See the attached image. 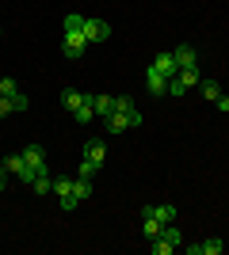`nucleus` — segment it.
<instances>
[{"mask_svg":"<svg viewBox=\"0 0 229 255\" xmlns=\"http://www.w3.org/2000/svg\"><path fill=\"white\" fill-rule=\"evenodd\" d=\"M180 84L184 88H199V80H203V76H199V65H187V69H180Z\"/></svg>","mask_w":229,"mask_h":255,"instance_id":"14","label":"nucleus"},{"mask_svg":"<svg viewBox=\"0 0 229 255\" xmlns=\"http://www.w3.org/2000/svg\"><path fill=\"white\" fill-rule=\"evenodd\" d=\"M99 168H103V164H96V160H88V156H84V160H80V179H92Z\"/></svg>","mask_w":229,"mask_h":255,"instance_id":"21","label":"nucleus"},{"mask_svg":"<svg viewBox=\"0 0 229 255\" xmlns=\"http://www.w3.org/2000/svg\"><path fill=\"white\" fill-rule=\"evenodd\" d=\"M145 84H149V92H153V96H168V76H164V73H157L153 65H149V73H145Z\"/></svg>","mask_w":229,"mask_h":255,"instance_id":"5","label":"nucleus"},{"mask_svg":"<svg viewBox=\"0 0 229 255\" xmlns=\"http://www.w3.org/2000/svg\"><path fill=\"white\" fill-rule=\"evenodd\" d=\"M214 103H218V111H226V115H229V99H226V96H218Z\"/></svg>","mask_w":229,"mask_h":255,"instance_id":"29","label":"nucleus"},{"mask_svg":"<svg viewBox=\"0 0 229 255\" xmlns=\"http://www.w3.org/2000/svg\"><path fill=\"white\" fill-rule=\"evenodd\" d=\"M31 191L34 194H50V191H54V175H50V168H38V171H34Z\"/></svg>","mask_w":229,"mask_h":255,"instance_id":"6","label":"nucleus"},{"mask_svg":"<svg viewBox=\"0 0 229 255\" xmlns=\"http://www.w3.org/2000/svg\"><path fill=\"white\" fill-rule=\"evenodd\" d=\"M73 118H76V122H92V118H96V107H92V92H84V103L73 111Z\"/></svg>","mask_w":229,"mask_h":255,"instance_id":"13","label":"nucleus"},{"mask_svg":"<svg viewBox=\"0 0 229 255\" xmlns=\"http://www.w3.org/2000/svg\"><path fill=\"white\" fill-rule=\"evenodd\" d=\"M0 34H4V31H0Z\"/></svg>","mask_w":229,"mask_h":255,"instance_id":"30","label":"nucleus"},{"mask_svg":"<svg viewBox=\"0 0 229 255\" xmlns=\"http://www.w3.org/2000/svg\"><path fill=\"white\" fill-rule=\"evenodd\" d=\"M4 187H8V168L0 164V191H4Z\"/></svg>","mask_w":229,"mask_h":255,"instance_id":"28","label":"nucleus"},{"mask_svg":"<svg viewBox=\"0 0 229 255\" xmlns=\"http://www.w3.org/2000/svg\"><path fill=\"white\" fill-rule=\"evenodd\" d=\"M27 107H31V99L23 96V92H15V96H11V111H27Z\"/></svg>","mask_w":229,"mask_h":255,"instance_id":"25","label":"nucleus"},{"mask_svg":"<svg viewBox=\"0 0 229 255\" xmlns=\"http://www.w3.org/2000/svg\"><path fill=\"white\" fill-rule=\"evenodd\" d=\"M84 50H88L84 31H65V38H61V53H65V57H84Z\"/></svg>","mask_w":229,"mask_h":255,"instance_id":"2","label":"nucleus"},{"mask_svg":"<svg viewBox=\"0 0 229 255\" xmlns=\"http://www.w3.org/2000/svg\"><path fill=\"white\" fill-rule=\"evenodd\" d=\"M126 122H130V129H134V126H142V122H145V118H142V115H138V107H134V111H130V115H126Z\"/></svg>","mask_w":229,"mask_h":255,"instance_id":"26","label":"nucleus"},{"mask_svg":"<svg viewBox=\"0 0 229 255\" xmlns=\"http://www.w3.org/2000/svg\"><path fill=\"white\" fill-rule=\"evenodd\" d=\"M187 252H191V255H222L226 244H222V240H203V244H191Z\"/></svg>","mask_w":229,"mask_h":255,"instance_id":"9","label":"nucleus"},{"mask_svg":"<svg viewBox=\"0 0 229 255\" xmlns=\"http://www.w3.org/2000/svg\"><path fill=\"white\" fill-rule=\"evenodd\" d=\"M115 111H119V115H130V111H134V99L130 96H119V99H115Z\"/></svg>","mask_w":229,"mask_h":255,"instance_id":"24","label":"nucleus"},{"mask_svg":"<svg viewBox=\"0 0 229 255\" xmlns=\"http://www.w3.org/2000/svg\"><path fill=\"white\" fill-rule=\"evenodd\" d=\"M65 31H84V15H65Z\"/></svg>","mask_w":229,"mask_h":255,"instance_id":"23","label":"nucleus"},{"mask_svg":"<svg viewBox=\"0 0 229 255\" xmlns=\"http://www.w3.org/2000/svg\"><path fill=\"white\" fill-rule=\"evenodd\" d=\"M161 229H164V225L157 221L153 213H145V240H157V236H161Z\"/></svg>","mask_w":229,"mask_h":255,"instance_id":"19","label":"nucleus"},{"mask_svg":"<svg viewBox=\"0 0 229 255\" xmlns=\"http://www.w3.org/2000/svg\"><path fill=\"white\" fill-rule=\"evenodd\" d=\"M199 92H203V96H207V99H218V96H222L218 80H199Z\"/></svg>","mask_w":229,"mask_h":255,"instance_id":"20","label":"nucleus"},{"mask_svg":"<svg viewBox=\"0 0 229 255\" xmlns=\"http://www.w3.org/2000/svg\"><path fill=\"white\" fill-rule=\"evenodd\" d=\"M103 126H107V133H126V129H130V122H126V115L111 111V115L103 118Z\"/></svg>","mask_w":229,"mask_h":255,"instance_id":"10","label":"nucleus"},{"mask_svg":"<svg viewBox=\"0 0 229 255\" xmlns=\"http://www.w3.org/2000/svg\"><path fill=\"white\" fill-rule=\"evenodd\" d=\"M176 248H180V229H176V221H168L161 229V236L157 240H149V252L153 255H172Z\"/></svg>","mask_w":229,"mask_h":255,"instance_id":"1","label":"nucleus"},{"mask_svg":"<svg viewBox=\"0 0 229 255\" xmlns=\"http://www.w3.org/2000/svg\"><path fill=\"white\" fill-rule=\"evenodd\" d=\"M153 69L164 73V76H176V73H180V65H176L172 53H157V57H153Z\"/></svg>","mask_w":229,"mask_h":255,"instance_id":"8","label":"nucleus"},{"mask_svg":"<svg viewBox=\"0 0 229 255\" xmlns=\"http://www.w3.org/2000/svg\"><path fill=\"white\" fill-rule=\"evenodd\" d=\"M84 38H88V46H92V42H107L111 27L103 19H84Z\"/></svg>","mask_w":229,"mask_h":255,"instance_id":"4","label":"nucleus"},{"mask_svg":"<svg viewBox=\"0 0 229 255\" xmlns=\"http://www.w3.org/2000/svg\"><path fill=\"white\" fill-rule=\"evenodd\" d=\"M15 92H19V88H15V80H11V76H4V80H0V96H4V99H11Z\"/></svg>","mask_w":229,"mask_h":255,"instance_id":"22","label":"nucleus"},{"mask_svg":"<svg viewBox=\"0 0 229 255\" xmlns=\"http://www.w3.org/2000/svg\"><path fill=\"white\" fill-rule=\"evenodd\" d=\"M92 107H96L99 118H107L111 111H115V99H111V96H96V92H92Z\"/></svg>","mask_w":229,"mask_h":255,"instance_id":"17","label":"nucleus"},{"mask_svg":"<svg viewBox=\"0 0 229 255\" xmlns=\"http://www.w3.org/2000/svg\"><path fill=\"white\" fill-rule=\"evenodd\" d=\"M176 65H180V69H187V65H199V57H195V46H176Z\"/></svg>","mask_w":229,"mask_h":255,"instance_id":"12","label":"nucleus"},{"mask_svg":"<svg viewBox=\"0 0 229 255\" xmlns=\"http://www.w3.org/2000/svg\"><path fill=\"white\" fill-rule=\"evenodd\" d=\"M23 160H27V168H31V171L46 168V149H42V145H27V149H23Z\"/></svg>","mask_w":229,"mask_h":255,"instance_id":"7","label":"nucleus"},{"mask_svg":"<svg viewBox=\"0 0 229 255\" xmlns=\"http://www.w3.org/2000/svg\"><path fill=\"white\" fill-rule=\"evenodd\" d=\"M145 213H153L161 225H168V221H176V206L172 202H164V206H145Z\"/></svg>","mask_w":229,"mask_h":255,"instance_id":"11","label":"nucleus"},{"mask_svg":"<svg viewBox=\"0 0 229 255\" xmlns=\"http://www.w3.org/2000/svg\"><path fill=\"white\" fill-rule=\"evenodd\" d=\"M73 198L76 202H88V198H92V179H80V175H76L73 179Z\"/></svg>","mask_w":229,"mask_h":255,"instance_id":"15","label":"nucleus"},{"mask_svg":"<svg viewBox=\"0 0 229 255\" xmlns=\"http://www.w3.org/2000/svg\"><path fill=\"white\" fill-rule=\"evenodd\" d=\"M61 103H65V111L73 115L76 107L84 103V92H76V88H65V92H61Z\"/></svg>","mask_w":229,"mask_h":255,"instance_id":"16","label":"nucleus"},{"mask_svg":"<svg viewBox=\"0 0 229 255\" xmlns=\"http://www.w3.org/2000/svg\"><path fill=\"white\" fill-rule=\"evenodd\" d=\"M0 164L8 168V175H15V179H23V183H31V179H34V171L27 168V160H23V152H15V156H4Z\"/></svg>","mask_w":229,"mask_h":255,"instance_id":"3","label":"nucleus"},{"mask_svg":"<svg viewBox=\"0 0 229 255\" xmlns=\"http://www.w3.org/2000/svg\"><path fill=\"white\" fill-rule=\"evenodd\" d=\"M84 156H88V160H96V164H103V156H107V145H103V141H88V145H84Z\"/></svg>","mask_w":229,"mask_h":255,"instance_id":"18","label":"nucleus"},{"mask_svg":"<svg viewBox=\"0 0 229 255\" xmlns=\"http://www.w3.org/2000/svg\"><path fill=\"white\" fill-rule=\"evenodd\" d=\"M4 115H11V99L0 96V118H4Z\"/></svg>","mask_w":229,"mask_h":255,"instance_id":"27","label":"nucleus"}]
</instances>
